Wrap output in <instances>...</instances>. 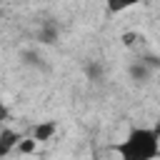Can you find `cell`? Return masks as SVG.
Here are the masks:
<instances>
[{"instance_id": "obj_5", "label": "cell", "mask_w": 160, "mask_h": 160, "mask_svg": "<svg viewBox=\"0 0 160 160\" xmlns=\"http://www.w3.org/2000/svg\"><path fill=\"white\" fill-rule=\"evenodd\" d=\"M55 132H58V122L45 120V122H38V125L32 128V140H35V142H48V140H52Z\"/></svg>"}, {"instance_id": "obj_7", "label": "cell", "mask_w": 160, "mask_h": 160, "mask_svg": "<svg viewBox=\"0 0 160 160\" xmlns=\"http://www.w3.org/2000/svg\"><path fill=\"white\" fill-rule=\"evenodd\" d=\"M35 145H38V142H35V140L30 138V140H20L15 150H20V152H32V150H35Z\"/></svg>"}, {"instance_id": "obj_6", "label": "cell", "mask_w": 160, "mask_h": 160, "mask_svg": "<svg viewBox=\"0 0 160 160\" xmlns=\"http://www.w3.org/2000/svg\"><path fill=\"white\" fill-rule=\"evenodd\" d=\"M22 65H28V68H38V70H48V65H45V60L40 58V52L38 50H22Z\"/></svg>"}, {"instance_id": "obj_8", "label": "cell", "mask_w": 160, "mask_h": 160, "mask_svg": "<svg viewBox=\"0 0 160 160\" xmlns=\"http://www.w3.org/2000/svg\"><path fill=\"white\" fill-rule=\"evenodd\" d=\"M135 38H138L135 32H125V35H122V42H125V45H132V42H135Z\"/></svg>"}, {"instance_id": "obj_4", "label": "cell", "mask_w": 160, "mask_h": 160, "mask_svg": "<svg viewBox=\"0 0 160 160\" xmlns=\"http://www.w3.org/2000/svg\"><path fill=\"white\" fill-rule=\"evenodd\" d=\"M18 142H20V135H18L15 130H10V128H0V158L10 155V152L18 148Z\"/></svg>"}, {"instance_id": "obj_11", "label": "cell", "mask_w": 160, "mask_h": 160, "mask_svg": "<svg viewBox=\"0 0 160 160\" xmlns=\"http://www.w3.org/2000/svg\"><path fill=\"white\" fill-rule=\"evenodd\" d=\"M0 18H2V10H0Z\"/></svg>"}, {"instance_id": "obj_9", "label": "cell", "mask_w": 160, "mask_h": 160, "mask_svg": "<svg viewBox=\"0 0 160 160\" xmlns=\"http://www.w3.org/2000/svg\"><path fill=\"white\" fill-rule=\"evenodd\" d=\"M0 120H8V110H5L2 102H0Z\"/></svg>"}, {"instance_id": "obj_3", "label": "cell", "mask_w": 160, "mask_h": 160, "mask_svg": "<svg viewBox=\"0 0 160 160\" xmlns=\"http://www.w3.org/2000/svg\"><path fill=\"white\" fill-rule=\"evenodd\" d=\"M58 38H60L58 22H55V20H45V22L40 25V30H38V40H40L42 45H55Z\"/></svg>"}, {"instance_id": "obj_1", "label": "cell", "mask_w": 160, "mask_h": 160, "mask_svg": "<svg viewBox=\"0 0 160 160\" xmlns=\"http://www.w3.org/2000/svg\"><path fill=\"white\" fill-rule=\"evenodd\" d=\"M115 150H118L120 160H155L160 155V125L130 128Z\"/></svg>"}, {"instance_id": "obj_2", "label": "cell", "mask_w": 160, "mask_h": 160, "mask_svg": "<svg viewBox=\"0 0 160 160\" xmlns=\"http://www.w3.org/2000/svg\"><path fill=\"white\" fill-rule=\"evenodd\" d=\"M155 65H158V60H152V58H140V60H135V62L128 68V75H130L132 82L142 85V82H148V80L152 78Z\"/></svg>"}, {"instance_id": "obj_10", "label": "cell", "mask_w": 160, "mask_h": 160, "mask_svg": "<svg viewBox=\"0 0 160 160\" xmlns=\"http://www.w3.org/2000/svg\"><path fill=\"white\" fill-rule=\"evenodd\" d=\"M155 72H158V75H160V60H158V65H155Z\"/></svg>"}]
</instances>
